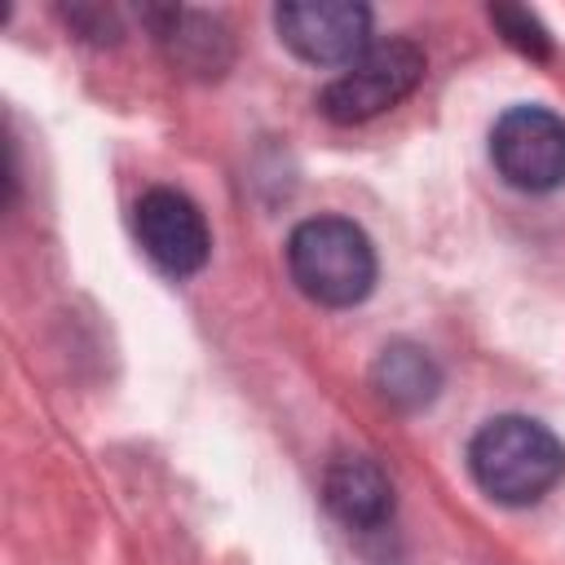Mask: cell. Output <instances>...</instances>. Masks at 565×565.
<instances>
[{
    "instance_id": "cell-8",
    "label": "cell",
    "mask_w": 565,
    "mask_h": 565,
    "mask_svg": "<svg viewBox=\"0 0 565 565\" xmlns=\"http://www.w3.org/2000/svg\"><path fill=\"white\" fill-rule=\"evenodd\" d=\"M172 57V66L194 71V75H221L230 66V35L216 18L194 13V9H146L141 13Z\"/></svg>"
},
{
    "instance_id": "cell-6",
    "label": "cell",
    "mask_w": 565,
    "mask_h": 565,
    "mask_svg": "<svg viewBox=\"0 0 565 565\" xmlns=\"http://www.w3.org/2000/svg\"><path fill=\"white\" fill-rule=\"evenodd\" d=\"M132 230L141 252L172 278H190L212 256V234L194 199H185L172 185H154L132 207Z\"/></svg>"
},
{
    "instance_id": "cell-9",
    "label": "cell",
    "mask_w": 565,
    "mask_h": 565,
    "mask_svg": "<svg viewBox=\"0 0 565 565\" xmlns=\"http://www.w3.org/2000/svg\"><path fill=\"white\" fill-rule=\"evenodd\" d=\"M371 384H375L380 402H388V406H397V411H419V406H428V402L437 397L441 371H437V362L428 358V349H419V344H411V340H397V344H388V349L375 358Z\"/></svg>"
},
{
    "instance_id": "cell-7",
    "label": "cell",
    "mask_w": 565,
    "mask_h": 565,
    "mask_svg": "<svg viewBox=\"0 0 565 565\" xmlns=\"http://www.w3.org/2000/svg\"><path fill=\"white\" fill-rule=\"evenodd\" d=\"M322 499L331 516L349 530H384L393 516V481L366 455H335L322 472Z\"/></svg>"
},
{
    "instance_id": "cell-2",
    "label": "cell",
    "mask_w": 565,
    "mask_h": 565,
    "mask_svg": "<svg viewBox=\"0 0 565 565\" xmlns=\"http://www.w3.org/2000/svg\"><path fill=\"white\" fill-rule=\"evenodd\" d=\"M287 269L300 296L322 309L362 305L375 287V247L362 225L344 216H309L287 238Z\"/></svg>"
},
{
    "instance_id": "cell-3",
    "label": "cell",
    "mask_w": 565,
    "mask_h": 565,
    "mask_svg": "<svg viewBox=\"0 0 565 565\" xmlns=\"http://www.w3.org/2000/svg\"><path fill=\"white\" fill-rule=\"evenodd\" d=\"M424 79V53L411 40H384L371 44L353 66H344L318 97L322 115L331 124H366L415 93Z\"/></svg>"
},
{
    "instance_id": "cell-4",
    "label": "cell",
    "mask_w": 565,
    "mask_h": 565,
    "mask_svg": "<svg viewBox=\"0 0 565 565\" xmlns=\"http://www.w3.org/2000/svg\"><path fill=\"white\" fill-rule=\"evenodd\" d=\"M490 159L512 190L565 185V119L547 106H508L490 128Z\"/></svg>"
},
{
    "instance_id": "cell-10",
    "label": "cell",
    "mask_w": 565,
    "mask_h": 565,
    "mask_svg": "<svg viewBox=\"0 0 565 565\" xmlns=\"http://www.w3.org/2000/svg\"><path fill=\"white\" fill-rule=\"evenodd\" d=\"M490 22L499 26V35H503L516 53H525V57H534V62L552 57V35H547V26H543L530 9H521V4H490Z\"/></svg>"
},
{
    "instance_id": "cell-1",
    "label": "cell",
    "mask_w": 565,
    "mask_h": 565,
    "mask_svg": "<svg viewBox=\"0 0 565 565\" xmlns=\"http://www.w3.org/2000/svg\"><path fill=\"white\" fill-rule=\"evenodd\" d=\"M468 472L503 508H530L547 499L565 477L561 437L530 415H499L468 441Z\"/></svg>"
},
{
    "instance_id": "cell-11",
    "label": "cell",
    "mask_w": 565,
    "mask_h": 565,
    "mask_svg": "<svg viewBox=\"0 0 565 565\" xmlns=\"http://www.w3.org/2000/svg\"><path fill=\"white\" fill-rule=\"evenodd\" d=\"M62 18H66L84 40H93V44H115V40L124 35L115 9H102V4H75V9H62Z\"/></svg>"
},
{
    "instance_id": "cell-5",
    "label": "cell",
    "mask_w": 565,
    "mask_h": 565,
    "mask_svg": "<svg viewBox=\"0 0 565 565\" xmlns=\"http://www.w3.org/2000/svg\"><path fill=\"white\" fill-rule=\"evenodd\" d=\"M278 40L313 66H353L371 49V9L353 0H287L274 9Z\"/></svg>"
}]
</instances>
